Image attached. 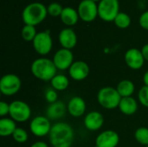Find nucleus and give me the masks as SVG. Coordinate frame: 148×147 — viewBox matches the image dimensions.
Segmentation results:
<instances>
[{"mask_svg":"<svg viewBox=\"0 0 148 147\" xmlns=\"http://www.w3.org/2000/svg\"><path fill=\"white\" fill-rule=\"evenodd\" d=\"M49 138L52 147H71L75 139L74 129L68 123L57 122L52 126Z\"/></svg>","mask_w":148,"mask_h":147,"instance_id":"f257e3e1","label":"nucleus"},{"mask_svg":"<svg viewBox=\"0 0 148 147\" xmlns=\"http://www.w3.org/2000/svg\"><path fill=\"white\" fill-rule=\"evenodd\" d=\"M30 71L36 79L43 81H50L57 75V68L53 61L46 57L36 59L31 63Z\"/></svg>","mask_w":148,"mask_h":147,"instance_id":"f03ea898","label":"nucleus"},{"mask_svg":"<svg viewBox=\"0 0 148 147\" xmlns=\"http://www.w3.org/2000/svg\"><path fill=\"white\" fill-rule=\"evenodd\" d=\"M47 7L40 2L30 3L24 7L22 12V18L24 24L36 26L41 23L47 16Z\"/></svg>","mask_w":148,"mask_h":147,"instance_id":"7ed1b4c3","label":"nucleus"},{"mask_svg":"<svg viewBox=\"0 0 148 147\" xmlns=\"http://www.w3.org/2000/svg\"><path fill=\"white\" fill-rule=\"evenodd\" d=\"M121 96L114 88L104 87L101 88L97 94V101L99 104L106 109L111 110L119 107Z\"/></svg>","mask_w":148,"mask_h":147,"instance_id":"20e7f679","label":"nucleus"},{"mask_svg":"<svg viewBox=\"0 0 148 147\" xmlns=\"http://www.w3.org/2000/svg\"><path fill=\"white\" fill-rule=\"evenodd\" d=\"M120 13L119 0H101L98 3V16L106 22H114Z\"/></svg>","mask_w":148,"mask_h":147,"instance_id":"39448f33","label":"nucleus"},{"mask_svg":"<svg viewBox=\"0 0 148 147\" xmlns=\"http://www.w3.org/2000/svg\"><path fill=\"white\" fill-rule=\"evenodd\" d=\"M21 87V79L14 74H6L0 80V92L5 96H12L17 94Z\"/></svg>","mask_w":148,"mask_h":147,"instance_id":"423d86ee","label":"nucleus"},{"mask_svg":"<svg viewBox=\"0 0 148 147\" xmlns=\"http://www.w3.org/2000/svg\"><path fill=\"white\" fill-rule=\"evenodd\" d=\"M10 117L16 122H25L30 119V107L24 101H14L10 103Z\"/></svg>","mask_w":148,"mask_h":147,"instance_id":"0eeeda50","label":"nucleus"},{"mask_svg":"<svg viewBox=\"0 0 148 147\" xmlns=\"http://www.w3.org/2000/svg\"><path fill=\"white\" fill-rule=\"evenodd\" d=\"M36 52L41 55H48L53 47V40L49 30L38 32L32 42Z\"/></svg>","mask_w":148,"mask_h":147,"instance_id":"6e6552de","label":"nucleus"},{"mask_svg":"<svg viewBox=\"0 0 148 147\" xmlns=\"http://www.w3.org/2000/svg\"><path fill=\"white\" fill-rule=\"evenodd\" d=\"M51 127L50 120L46 116H36L33 118L29 123V130L31 133L39 138L49 135Z\"/></svg>","mask_w":148,"mask_h":147,"instance_id":"1a4fd4ad","label":"nucleus"},{"mask_svg":"<svg viewBox=\"0 0 148 147\" xmlns=\"http://www.w3.org/2000/svg\"><path fill=\"white\" fill-rule=\"evenodd\" d=\"M77 11L82 21L90 23L98 16V4L93 0H82L78 5Z\"/></svg>","mask_w":148,"mask_h":147,"instance_id":"9d476101","label":"nucleus"},{"mask_svg":"<svg viewBox=\"0 0 148 147\" xmlns=\"http://www.w3.org/2000/svg\"><path fill=\"white\" fill-rule=\"evenodd\" d=\"M52 61L57 70L69 69L74 62V55L70 49L62 48L55 53Z\"/></svg>","mask_w":148,"mask_h":147,"instance_id":"9b49d317","label":"nucleus"},{"mask_svg":"<svg viewBox=\"0 0 148 147\" xmlns=\"http://www.w3.org/2000/svg\"><path fill=\"white\" fill-rule=\"evenodd\" d=\"M124 59L127 65L131 69L134 70H138L141 68L145 62V58L142 55L141 50L136 48H132L127 49V52L125 53Z\"/></svg>","mask_w":148,"mask_h":147,"instance_id":"f8f14e48","label":"nucleus"},{"mask_svg":"<svg viewBox=\"0 0 148 147\" xmlns=\"http://www.w3.org/2000/svg\"><path fill=\"white\" fill-rule=\"evenodd\" d=\"M120 142L119 134L113 130L101 133L95 139V147H116Z\"/></svg>","mask_w":148,"mask_h":147,"instance_id":"ddd939ff","label":"nucleus"},{"mask_svg":"<svg viewBox=\"0 0 148 147\" xmlns=\"http://www.w3.org/2000/svg\"><path fill=\"white\" fill-rule=\"evenodd\" d=\"M90 72L89 66L87 62L83 61L74 62L71 67L69 69V76L75 81H83L85 80Z\"/></svg>","mask_w":148,"mask_h":147,"instance_id":"4468645a","label":"nucleus"},{"mask_svg":"<svg viewBox=\"0 0 148 147\" xmlns=\"http://www.w3.org/2000/svg\"><path fill=\"white\" fill-rule=\"evenodd\" d=\"M58 40L63 49H72L76 46L77 36L75 30L71 28H65L62 29L58 36Z\"/></svg>","mask_w":148,"mask_h":147,"instance_id":"2eb2a0df","label":"nucleus"},{"mask_svg":"<svg viewBox=\"0 0 148 147\" xmlns=\"http://www.w3.org/2000/svg\"><path fill=\"white\" fill-rule=\"evenodd\" d=\"M86 102L85 101L80 97V96H74L72 97L68 105H67V110L69 113V114L75 118H78L82 116L86 112Z\"/></svg>","mask_w":148,"mask_h":147,"instance_id":"dca6fc26","label":"nucleus"},{"mask_svg":"<svg viewBox=\"0 0 148 147\" xmlns=\"http://www.w3.org/2000/svg\"><path fill=\"white\" fill-rule=\"evenodd\" d=\"M85 127L89 131H98L104 124L103 115L96 111L89 112L84 118L83 120Z\"/></svg>","mask_w":148,"mask_h":147,"instance_id":"f3484780","label":"nucleus"},{"mask_svg":"<svg viewBox=\"0 0 148 147\" xmlns=\"http://www.w3.org/2000/svg\"><path fill=\"white\" fill-rule=\"evenodd\" d=\"M67 107L62 101H56L52 104H49V106L47 107L46 110V117L49 120H59L62 118L66 113Z\"/></svg>","mask_w":148,"mask_h":147,"instance_id":"a211bd4d","label":"nucleus"},{"mask_svg":"<svg viewBox=\"0 0 148 147\" xmlns=\"http://www.w3.org/2000/svg\"><path fill=\"white\" fill-rule=\"evenodd\" d=\"M119 109L125 115H133L138 110V102L132 96L121 98Z\"/></svg>","mask_w":148,"mask_h":147,"instance_id":"6ab92c4d","label":"nucleus"},{"mask_svg":"<svg viewBox=\"0 0 148 147\" xmlns=\"http://www.w3.org/2000/svg\"><path fill=\"white\" fill-rule=\"evenodd\" d=\"M61 21L67 26H73L77 23L80 16L78 11L72 7H64L60 16Z\"/></svg>","mask_w":148,"mask_h":147,"instance_id":"aec40b11","label":"nucleus"},{"mask_svg":"<svg viewBox=\"0 0 148 147\" xmlns=\"http://www.w3.org/2000/svg\"><path fill=\"white\" fill-rule=\"evenodd\" d=\"M16 129V121L11 118H3L0 120V135L2 137L12 136Z\"/></svg>","mask_w":148,"mask_h":147,"instance_id":"412c9836","label":"nucleus"},{"mask_svg":"<svg viewBox=\"0 0 148 147\" xmlns=\"http://www.w3.org/2000/svg\"><path fill=\"white\" fill-rule=\"evenodd\" d=\"M116 89L121 98L130 97L135 91V86L134 82L130 80H123L120 81L116 87Z\"/></svg>","mask_w":148,"mask_h":147,"instance_id":"4be33fe9","label":"nucleus"},{"mask_svg":"<svg viewBox=\"0 0 148 147\" xmlns=\"http://www.w3.org/2000/svg\"><path fill=\"white\" fill-rule=\"evenodd\" d=\"M50 84L56 91H64L69 85V80L64 75H56L50 81Z\"/></svg>","mask_w":148,"mask_h":147,"instance_id":"5701e85b","label":"nucleus"},{"mask_svg":"<svg viewBox=\"0 0 148 147\" xmlns=\"http://www.w3.org/2000/svg\"><path fill=\"white\" fill-rule=\"evenodd\" d=\"M131 22H132V20H131L130 16L128 14L125 13V12H120L116 16V17H115V19L114 21L115 25L120 29H127V28H128L130 26V24H131Z\"/></svg>","mask_w":148,"mask_h":147,"instance_id":"b1692460","label":"nucleus"},{"mask_svg":"<svg viewBox=\"0 0 148 147\" xmlns=\"http://www.w3.org/2000/svg\"><path fill=\"white\" fill-rule=\"evenodd\" d=\"M36 34L37 32L36 29V26L33 25L25 24L21 30V36L23 39L26 42H33Z\"/></svg>","mask_w":148,"mask_h":147,"instance_id":"393cba45","label":"nucleus"},{"mask_svg":"<svg viewBox=\"0 0 148 147\" xmlns=\"http://www.w3.org/2000/svg\"><path fill=\"white\" fill-rule=\"evenodd\" d=\"M134 138L138 143L145 146H148V128L140 127L134 133Z\"/></svg>","mask_w":148,"mask_h":147,"instance_id":"a878e982","label":"nucleus"},{"mask_svg":"<svg viewBox=\"0 0 148 147\" xmlns=\"http://www.w3.org/2000/svg\"><path fill=\"white\" fill-rule=\"evenodd\" d=\"M12 138L16 142L19 144H23L28 140L29 135H28V133L23 128L16 127L14 133L12 134Z\"/></svg>","mask_w":148,"mask_h":147,"instance_id":"bb28decb","label":"nucleus"},{"mask_svg":"<svg viewBox=\"0 0 148 147\" xmlns=\"http://www.w3.org/2000/svg\"><path fill=\"white\" fill-rule=\"evenodd\" d=\"M63 7L60 3L57 2H53L47 6V10L48 14H49L52 16H60L62 12Z\"/></svg>","mask_w":148,"mask_h":147,"instance_id":"cd10ccee","label":"nucleus"},{"mask_svg":"<svg viewBox=\"0 0 148 147\" xmlns=\"http://www.w3.org/2000/svg\"><path fill=\"white\" fill-rule=\"evenodd\" d=\"M139 97V101L140 103L143 106L148 107V87L147 86H143L138 94Z\"/></svg>","mask_w":148,"mask_h":147,"instance_id":"c85d7f7f","label":"nucleus"},{"mask_svg":"<svg viewBox=\"0 0 148 147\" xmlns=\"http://www.w3.org/2000/svg\"><path fill=\"white\" fill-rule=\"evenodd\" d=\"M57 93L54 88H49L47 89L46 93H45V100L47 102H49V104H52L56 101H57Z\"/></svg>","mask_w":148,"mask_h":147,"instance_id":"c756f323","label":"nucleus"},{"mask_svg":"<svg viewBox=\"0 0 148 147\" xmlns=\"http://www.w3.org/2000/svg\"><path fill=\"white\" fill-rule=\"evenodd\" d=\"M139 23H140V25L141 26V28L148 30V10L143 12L140 15V16L139 18Z\"/></svg>","mask_w":148,"mask_h":147,"instance_id":"7c9ffc66","label":"nucleus"},{"mask_svg":"<svg viewBox=\"0 0 148 147\" xmlns=\"http://www.w3.org/2000/svg\"><path fill=\"white\" fill-rule=\"evenodd\" d=\"M10 113V104H8L5 101L0 102V116L4 117Z\"/></svg>","mask_w":148,"mask_h":147,"instance_id":"2f4dec72","label":"nucleus"},{"mask_svg":"<svg viewBox=\"0 0 148 147\" xmlns=\"http://www.w3.org/2000/svg\"><path fill=\"white\" fill-rule=\"evenodd\" d=\"M141 52H142V55L145 58V61H147L148 62V43L145 44L142 49H141Z\"/></svg>","mask_w":148,"mask_h":147,"instance_id":"473e14b6","label":"nucleus"},{"mask_svg":"<svg viewBox=\"0 0 148 147\" xmlns=\"http://www.w3.org/2000/svg\"><path fill=\"white\" fill-rule=\"evenodd\" d=\"M30 147H49L48 144L43 142V141H36L35 143H33Z\"/></svg>","mask_w":148,"mask_h":147,"instance_id":"72a5a7b5","label":"nucleus"},{"mask_svg":"<svg viewBox=\"0 0 148 147\" xmlns=\"http://www.w3.org/2000/svg\"><path fill=\"white\" fill-rule=\"evenodd\" d=\"M143 82L145 84L144 86H147L148 87V70L143 75Z\"/></svg>","mask_w":148,"mask_h":147,"instance_id":"f704fd0d","label":"nucleus"},{"mask_svg":"<svg viewBox=\"0 0 148 147\" xmlns=\"http://www.w3.org/2000/svg\"><path fill=\"white\" fill-rule=\"evenodd\" d=\"M93 1H95V2H100L101 0H93Z\"/></svg>","mask_w":148,"mask_h":147,"instance_id":"c9c22d12","label":"nucleus"},{"mask_svg":"<svg viewBox=\"0 0 148 147\" xmlns=\"http://www.w3.org/2000/svg\"><path fill=\"white\" fill-rule=\"evenodd\" d=\"M146 147H148V146H146Z\"/></svg>","mask_w":148,"mask_h":147,"instance_id":"e433bc0d","label":"nucleus"}]
</instances>
